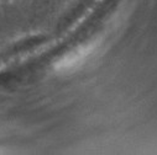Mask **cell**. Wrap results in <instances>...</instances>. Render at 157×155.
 I'll return each instance as SVG.
<instances>
[{
  "mask_svg": "<svg viewBox=\"0 0 157 155\" xmlns=\"http://www.w3.org/2000/svg\"><path fill=\"white\" fill-rule=\"evenodd\" d=\"M92 51V48H81L79 51L77 52H73L71 54H68L64 59H62L59 62V69H69V68H73L75 64L81 63L82 60L86 59L87 54Z\"/></svg>",
  "mask_w": 157,
  "mask_h": 155,
  "instance_id": "obj_1",
  "label": "cell"
}]
</instances>
